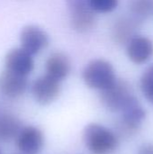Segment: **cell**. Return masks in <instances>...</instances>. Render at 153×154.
Instances as JSON below:
<instances>
[{"label":"cell","instance_id":"cell-1","mask_svg":"<svg viewBox=\"0 0 153 154\" xmlns=\"http://www.w3.org/2000/svg\"><path fill=\"white\" fill-rule=\"evenodd\" d=\"M83 140L94 154L112 153L119 143L117 136L111 130L98 124H89L85 127Z\"/></svg>","mask_w":153,"mask_h":154},{"label":"cell","instance_id":"cell-2","mask_svg":"<svg viewBox=\"0 0 153 154\" xmlns=\"http://www.w3.org/2000/svg\"><path fill=\"white\" fill-rule=\"evenodd\" d=\"M82 78L88 88L100 91L107 88L116 80L113 65L103 59H96L88 62L83 70Z\"/></svg>","mask_w":153,"mask_h":154},{"label":"cell","instance_id":"cell-3","mask_svg":"<svg viewBox=\"0 0 153 154\" xmlns=\"http://www.w3.org/2000/svg\"><path fill=\"white\" fill-rule=\"evenodd\" d=\"M100 99L104 106L111 112H123L130 104L136 100L130 85L123 80L117 79L107 88L101 90Z\"/></svg>","mask_w":153,"mask_h":154},{"label":"cell","instance_id":"cell-4","mask_svg":"<svg viewBox=\"0 0 153 154\" xmlns=\"http://www.w3.org/2000/svg\"><path fill=\"white\" fill-rule=\"evenodd\" d=\"M49 42L48 34L39 26L26 25L21 31L20 47L32 56L44 50L49 45Z\"/></svg>","mask_w":153,"mask_h":154},{"label":"cell","instance_id":"cell-5","mask_svg":"<svg viewBox=\"0 0 153 154\" xmlns=\"http://www.w3.org/2000/svg\"><path fill=\"white\" fill-rule=\"evenodd\" d=\"M32 93L37 103L47 106L58 98L60 93V81L47 74L34 80L32 86Z\"/></svg>","mask_w":153,"mask_h":154},{"label":"cell","instance_id":"cell-6","mask_svg":"<svg viewBox=\"0 0 153 154\" xmlns=\"http://www.w3.org/2000/svg\"><path fill=\"white\" fill-rule=\"evenodd\" d=\"M5 69L28 76L34 69V61L32 56L21 47L10 50L5 57Z\"/></svg>","mask_w":153,"mask_h":154},{"label":"cell","instance_id":"cell-7","mask_svg":"<svg viewBox=\"0 0 153 154\" xmlns=\"http://www.w3.org/2000/svg\"><path fill=\"white\" fill-rule=\"evenodd\" d=\"M44 137L40 129L27 126L20 130L16 138V145L23 154H37L43 147Z\"/></svg>","mask_w":153,"mask_h":154},{"label":"cell","instance_id":"cell-8","mask_svg":"<svg viewBox=\"0 0 153 154\" xmlns=\"http://www.w3.org/2000/svg\"><path fill=\"white\" fill-rule=\"evenodd\" d=\"M129 60L135 64L147 62L153 55V42L148 37L135 35L126 44Z\"/></svg>","mask_w":153,"mask_h":154},{"label":"cell","instance_id":"cell-9","mask_svg":"<svg viewBox=\"0 0 153 154\" xmlns=\"http://www.w3.org/2000/svg\"><path fill=\"white\" fill-rule=\"evenodd\" d=\"M121 113L120 128L125 134H135L146 118V112L138 99L134 100Z\"/></svg>","mask_w":153,"mask_h":154},{"label":"cell","instance_id":"cell-10","mask_svg":"<svg viewBox=\"0 0 153 154\" xmlns=\"http://www.w3.org/2000/svg\"><path fill=\"white\" fill-rule=\"evenodd\" d=\"M141 25L142 22L132 15L118 18L112 28V38L114 42L118 44H127L136 35Z\"/></svg>","mask_w":153,"mask_h":154},{"label":"cell","instance_id":"cell-11","mask_svg":"<svg viewBox=\"0 0 153 154\" xmlns=\"http://www.w3.org/2000/svg\"><path fill=\"white\" fill-rule=\"evenodd\" d=\"M27 77L5 69L0 76V89L11 98L22 96L27 88Z\"/></svg>","mask_w":153,"mask_h":154},{"label":"cell","instance_id":"cell-12","mask_svg":"<svg viewBox=\"0 0 153 154\" xmlns=\"http://www.w3.org/2000/svg\"><path fill=\"white\" fill-rule=\"evenodd\" d=\"M46 74L52 79L61 81L68 77L71 69V63L69 58L61 51L51 53L45 64Z\"/></svg>","mask_w":153,"mask_h":154},{"label":"cell","instance_id":"cell-13","mask_svg":"<svg viewBox=\"0 0 153 154\" xmlns=\"http://www.w3.org/2000/svg\"><path fill=\"white\" fill-rule=\"evenodd\" d=\"M21 123L12 115H0V142H9L20 132Z\"/></svg>","mask_w":153,"mask_h":154},{"label":"cell","instance_id":"cell-14","mask_svg":"<svg viewBox=\"0 0 153 154\" xmlns=\"http://www.w3.org/2000/svg\"><path fill=\"white\" fill-rule=\"evenodd\" d=\"M129 8L130 15L142 23L153 14V0H130Z\"/></svg>","mask_w":153,"mask_h":154},{"label":"cell","instance_id":"cell-15","mask_svg":"<svg viewBox=\"0 0 153 154\" xmlns=\"http://www.w3.org/2000/svg\"><path fill=\"white\" fill-rule=\"evenodd\" d=\"M140 85L144 97L153 105V65L144 71Z\"/></svg>","mask_w":153,"mask_h":154},{"label":"cell","instance_id":"cell-16","mask_svg":"<svg viewBox=\"0 0 153 154\" xmlns=\"http://www.w3.org/2000/svg\"><path fill=\"white\" fill-rule=\"evenodd\" d=\"M69 13L70 18H75L85 14L90 11H93L89 6L87 0H66Z\"/></svg>","mask_w":153,"mask_h":154},{"label":"cell","instance_id":"cell-17","mask_svg":"<svg viewBox=\"0 0 153 154\" xmlns=\"http://www.w3.org/2000/svg\"><path fill=\"white\" fill-rule=\"evenodd\" d=\"M91 9L95 13H110L118 5V0H87Z\"/></svg>","mask_w":153,"mask_h":154},{"label":"cell","instance_id":"cell-18","mask_svg":"<svg viewBox=\"0 0 153 154\" xmlns=\"http://www.w3.org/2000/svg\"><path fill=\"white\" fill-rule=\"evenodd\" d=\"M137 154H153V143H145L142 145Z\"/></svg>","mask_w":153,"mask_h":154},{"label":"cell","instance_id":"cell-19","mask_svg":"<svg viewBox=\"0 0 153 154\" xmlns=\"http://www.w3.org/2000/svg\"><path fill=\"white\" fill-rule=\"evenodd\" d=\"M0 154H1V153H0Z\"/></svg>","mask_w":153,"mask_h":154}]
</instances>
